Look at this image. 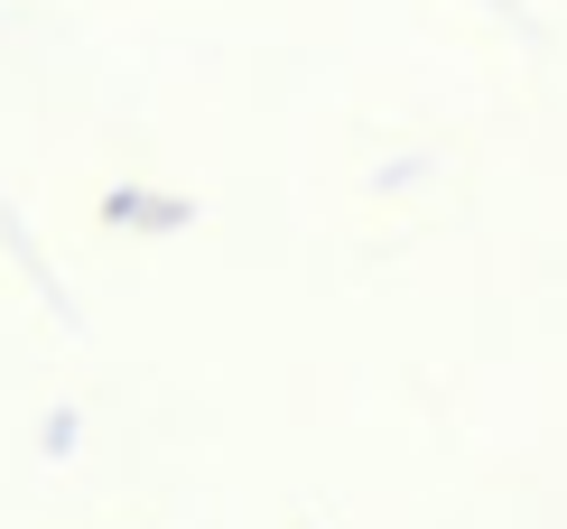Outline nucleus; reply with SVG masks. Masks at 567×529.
<instances>
[]
</instances>
